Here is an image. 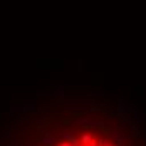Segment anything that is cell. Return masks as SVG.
Masks as SVG:
<instances>
[{
	"mask_svg": "<svg viewBox=\"0 0 146 146\" xmlns=\"http://www.w3.org/2000/svg\"><path fill=\"white\" fill-rule=\"evenodd\" d=\"M3 146H146V121L123 99L59 91L24 108Z\"/></svg>",
	"mask_w": 146,
	"mask_h": 146,
	"instance_id": "obj_1",
	"label": "cell"
}]
</instances>
